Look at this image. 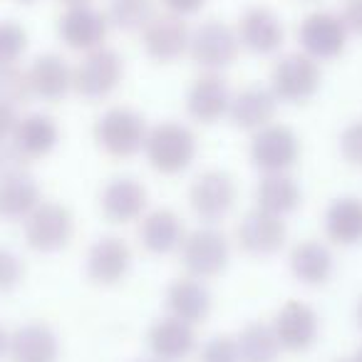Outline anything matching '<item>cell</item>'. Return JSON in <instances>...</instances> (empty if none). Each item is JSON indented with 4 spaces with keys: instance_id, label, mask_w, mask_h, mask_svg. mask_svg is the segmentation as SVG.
I'll return each instance as SVG.
<instances>
[{
    "instance_id": "obj_16",
    "label": "cell",
    "mask_w": 362,
    "mask_h": 362,
    "mask_svg": "<svg viewBox=\"0 0 362 362\" xmlns=\"http://www.w3.org/2000/svg\"><path fill=\"white\" fill-rule=\"evenodd\" d=\"M100 209L107 221L132 223L141 218L146 209V189L134 176H117L105 184L100 194Z\"/></svg>"
},
{
    "instance_id": "obj_10",
    "label": "cell",
    "mask_w": 362,
    "mask_h": 362,
    "mask_svg": "<svg viewBox=\"0 0 362 362\" xmlns=\"http://www.w3.org/2000/svg\"><path fill=\"white\" fill-rule=\"evenodd\" d=\"M300 156V139L286 124H266L253 134L251 159L263 174H278L288 171Z\"/></svg>"
},
{
    "instance_id": "obj_6",
    "label": "cell",
    "mask_w": 362,
    "mask_h": 362,
    "mask_svg": "<svg viewBox=\"0 0 362 362\" xmlns=\"http://www.w3.org/2000/svg\"><path fill=\"white\" fill-rule=\"evenodd\" d=\"M179 251L189 276L199 278V281L216 278L218 273H223V268L228 266V256H231L226 236L214 226H204L187 233Z\"/></svg>"
},
{
    "instance_id": "obj_40",
    "label": "cell",
    "mask_w": 362,
    "mask_h": 362,
    "mask_svg": "<svg viewBox=\"0 0 362 362\" xmlns=\"http://www.w3.org/2000/svg\"><path fill=\"white\" fill-rule=\"evenodd\" d=\"M164 3V8L171 13V16H192V13L202 11V6L206 3V0H161Z\"/></svg>"
},
{
    "instance_id": "obj_39",
    "label": "cell",
    "mask_w": 362,
    "mask_h": 362,
    "mask_svg": "<svg viewBox=\"0 0 362 362\" xmlns=\"http://www.w3.org/2000/svg\"><path fill=\"white\" fill-rule=\"evenodd\" d=\"M16 124H18L16 107H8V105H3V102H0V144L11 141Z\"/></svg>"
},
{
    "instance_id": "obj_7",
    "label": "cell",
    "mask_w": 362,
    "mask_h": 362,
    "mask_svg": "<svg viewBox=\"0 0 362 362\" xmlns=\"http://www.w3.org/2000/svg\"><path fill=\"white\" fill-rule=\"evenodd\" d=\"M241 50V40L233 28L221 21H206L189 37V52L194 62L209 72H218L233 65Z\"/></svg>"
},
{
    "instance_id": "obj_43",
    "label": "cell",
    "mask_w": 362,
    "mask_h": 362,
    "mask_svg": "<svg viewBox=\"0 0 362 362\" xmlns=\"http://www.w3.org/2000/svg\"><path fill=\"white\" fill-rule=\"evenodd\" d=\"M357 322H360V327H362V298H360V303H357Z\"/></svg>"
},
{
    "instance_id": "obj_36",
    "label": "cell",
    "mask_w": 362,
    "mask_h": 362,
    "mask_svg": "<svg viewBox=\"0 0 362 362\" xmlns=\"http://www.w3.org/2000/svg\"><path fill=\"white\" fill-rule=\"evenodd\" d=\"M340 151L350 164L362 166V122H352L340 136Z\"/></svg>"
},
{
    "instance_id": "obj_25",
    "label": "cell",
    "mask_w": 362,
    "mask_h": 362,
    "mask_svg": "<svg viewBox=\"0 0 362 362\" xmlns=\"http://www.w3.org/2000/svg\"><path fill=\"white\" fill-rule=\"evenodd\" d=\"M33 97L57 102L72 90V70L60 55H40L28 70Z\"/></svg>"
},
{
    "instance_id": "obj_46",
    "label": "cell",
    "mask_w": 362,
    "mask_h": 362,
    "mask_svg": "<svg viewBox=\"0 0 362 362\" xmlns=\"http://www.w3.org/2000/svg\"><path fill=\"white\" fill-rule=\"evenodd\" d=\"M340 362H352V357H347V360H340Z\"/></svg>"
},
{
    "instance_id": "obj_44",
    "label": "cell",
    "mask_w": 362,
    "mask_h": 362,
    "mask_svg": "<svg viewBox=\"0 0 362 362\" xmlns=\"http://www.w3.org/2000/svg\"><path fill=\"white\" fill-rule=\"evenodd\" d=\"M352 362H362V347L355 352V357H352Z\"/></svg>"
},
{
    "instance_id": "obj_20",
    "label": "cell",
    "mask_w": 362,
    "mask_h": 362,
    "mask_svg": "<svg viewBox=\"0 0 362 362\" xmlns=\"http://www.w3.org/2000/svg\"><path fill=\"white\" fill-rule=\"evenodd\" d=\"M60 342L47 322H25L11 335V362H57Z\"/></svg>"
},
{
    "instance_id": "obj_26",
    "label": "cell",
    "mask_w": 362,
    "mask_h": 362,
    "mask_svg": "<svg viewBox=\"0 0 362 362\" xmlns=\"http://www.w3.org/2000/svg\"><path fill=\"white\" fill-rule=\"evenodd\" d=\"M42 202L35 179L25 171H18L0 181V218L25 221L28 214Z\"/></svg>"
},
{
    "instance_id": "obj_37",
    "label": "cell",
    "mask_w": 362,
    "mask_h": 362,
    "mask_svg": "<svg viewBox=\"0 0 362 362\" xmlns=\"http://www.w3.org/2000/svg\"><path fill=\"white\" fill-rule=\"evenodd\" d=\"M23 164H25V159L13 149L11 141L0 144V181L6 179V176H13V174H18V171H23Z\"/></svg>"
},
{
    "instance_id": "obj_9",
    "label": "cell",
    "mask_w": 362,
    "mask_h": 362,
    "mask_svg": "<svg viewBox=\"0 0 362 362\" xmlns=\"http://www.w3.org/2000/svg\"><path fill=\"white\" fill-rule=\"evenodd\" d=\"M347 35L350 33H347L342 18L327 11L310 13L298 28V42H300L303 52L315 62L340 57L347 45Z\"/></svg>"
},
{
    "instance_id": "obj_28",
    "label": "cell",
    "mask_w": 362,
    "mask_h": 362,
    "mask_svg": "<svg viewBox=\"0 0 362 362\" xmlns=\"http://www.w3.org/2000/svg\"><path fill=\"white\" fill-rule=\"evenodd\" d=\"M303 194L298 181L293 179L288 171H278V174H266L256 187V209H263L276 216H288L298 209Z\"/></svg>"
},
{
    "instance_id": "obj_30",
    "label": "cell",
    "mask_w": 362,
    "mask_h": 362,
    "mask_svg": "<svg viewBox=\"0 0 362 362\" xmlns=\"http://www.w3.org/2000/svg\"><path fill=\"white\" fill-rule=\"evenodd\" d=\"M241 362H278L283 347L268 322H248L236 337Z\"/></svg>"
},
{
    "instance_id": "obj_15",
    "label": "cell",
    "mask_w": 362,
    "mask_h": 362,
    "mask_svg": "<svg viewBox=\"0 0 362 362\" xmlns=\"http://www.w3.org/2000/svg\"><path fill=\"white\" fill-rule=\"evenodd\" d=\"M107 30H110L107 16L97 11V8H92L90 3L67 8V13L60 18V25H57V33H60L65 45H70L72 50L85 52L105 45Z\"/></svg>"
},
{
    "instance_id": "obj_21",
    "label": "cell",
    "mask_w": 362,
    "mask_h": 362,
    "mask_svg": "<svg viewBox=\"0 0 362 362\" xmlns=\"http://www.w3.org/2000/svg\"><path fill=\"white\" fill-rule=\"evenodd\" d=\"M278 112V97L273 95L271 87L251 85L241 90L236 97H231V107H228V117L236 127L241 129H263L276 119Z\"/></svg>"
},
{
    "instance_id": "obj_17",
    "label": "cell",
    "mask_w": 362,
    "mask_h": 362,
    "mask_svg": "<svg viewBox=\"0 0 362 362\" xmlns=\"http://www.w3.org/2000/svg\"><path fill=\"white\" fill-rule=\"evenodd\" d=\"M238 40H241V47L256 52V55H271L278 47L283 45V23L281 18L276 16L268 8H248L246 13L238 21Z\"/></svg>"
},
{
    "instance_id": "obj_24",
    "label": "cell",
    "mask_w": 362,
    "mask_h": 362,
    "mask_svg": "<svg viewBox=\"0 0 362 362\" xmlns=\"http://www.w3.org/2000/svg\"><path fill=\"white\" fill-rule=\"evenodd\" d=\"M184 238H187L184 221L171 209H156V211L146 214L139 223L141 246L154 256H166V253L179 251Z\"/></svg>"
},
{
    "instance_id": "obj_32",
    "label": "cell",
    "mask_w": 362,
    "mask_h": 362,
    "mask_svg": "<svg viewBox=\"0 0 362 362\" xmlns=\"http://www.w3.org/2000/svg\"><path fill=\"white\" fill-rule=\"evenodd\" d=\"M33 97L30 77L28 70L16 65H0V102L8 107H21L28 105Z\"/></svg>"
},
{
    "instance_id": "obj_45",
    "label": "cell",
    "mask_w": 362,
    "mask_h": 362,
    "mask_svg": "<svg viewBox=\"0 0 362 362\" xmlns=\"http://www.w3.org/2000/svg\"><path fill=\"white\" fill-rule=\"evenodd\" d=\"M18 3H23V6H33V3H37V0H18Z\"/></svg>"
},
{
    "instance_id": "obj_13",
    "label": "cell",
    "mask_w": 362,
    "mask_h": 362,
    "mask_svg": "<svg viewBox=\"0 0 362 362\" xmlns=\"http://www.w3.org/2000/svg\"><path fill=\"white\" fill-rule=\"evenodd\" d=\"M146 345L156 362H181L197 347V332L189 322L174 315H164L151 322L146 332Z\"/></svg>"
},
{
    "instance_id": "obj_14",
    "label": "cell",
    "mask_w": 362,
    "mask_h": 362,
    "mask_svg": "<svg viewBox=\"0 0 362 362\" xmlns=\"http://www.w3.org/2000/svg\"><path fill=\"white\" fill-rule=\"evenodd\" d=\"M288 228L283 216L253 209L238 223V246L251 256H273L283 248Z\"/></svg>"
},
{
    "instance_id": "obj_41",
    "label": "cell",
    "mask_w": 362,
    "mask_h": 362,
    "mask_svg": "<svg viewBox=\"0 0 362 362\" xmlns=\"http://www.w3.org/2000/svg\"><path fill=\"white\" fill-rule=\"evenodd\" d=\"M8 345H11V335L3 325H0V360L8 355Z\"/></svg>"
},
{
    "instance_id": "obj_42",
    "label": "cell",
    "mask_w": 362,
    "mask_h": 362,
    "mask_svg": "<svg viewBox=\"0 0 362 362\" xmlns=\"http://www.w3.org/2000/svg\"><path fill=\"white\" fill-rule=\"evenodd\" d=\"M60 3H62L65 8H77V6H87L90 0H60Z\"/></svg>"
},
{
    "instance_id": "obj_47",
    "label": "cell",
    "mask_w": 362,
    "mask_h": 362,
    "mask_svg": "<svg viewBox=\"0 0 362 362\" xmlns=\"http://www.w3.org/2000/svg\"><path fill=\"white\" fill-rule=\"evenodd\" d=\"M139 362H156V360H139Z\"/></svg>"
},
{
    "instance_id": "obj_38",
    "label": "cell",
    "mask_w": 362,
    "mask_h": 362,
    "mask_svg": "<svg viewBox=\"0 0 362 362\" xmlns=\"http://www.w3.org/2000/svg\"><path fill=\"white\" fill-rule=\"evenodd\" d=\"M342 23H345L347 33L362 37V0H345L340 13Z\"/></svg>"
},
{
    "instance_id": "obj_22",
    "label": "cell",
    "mask_w": 362,
    "mask_h": 362,
    "mask_svg": "<svg viewBox=\"0 0 362 362\" xmlns=\"http://www.w3.org/2000/svg\"><path fill=\"white\" fill-rule=\"evenodd\" d=\"M57 139H60V129H57L55 119L47 115H28L18 119L16 129H13L11 144L18 154L25 161L42 159L55 149Z\"/></svg>"
},
{
    "instance_id": "obj_19",
    "label": "cell",
    "mask_w": 362,
    "mask_h": 362,
    "mask_svg": "<svg viewBox=\"0 0 362 362\" xmlns=\"http://www.w3.org/2000/svg\"><path fill=\"white\" fill-rule=\"evenodd\" d=\"M132 266V251L122 238H100L87 253V276L97 286H115Z\"/></svg>"
},
{
    "instance_id": "obj_34",
    "label": "cell",
    "mask_w": 362,
    "mask_h": 362,
    "mask_svg": "<svg viewBox=\"0 0 362 362\" xmlns=\"http://www.w3.org/2000/svg\"><path fill=\"white\" fill-rule=\"evenodd\" d=\"M202 362H241L238 342L231 335H216L204 345Z\"/></svg>"
},
{
    "instance_id": "obj_4",
    "label": "cell",
    "mask_w": 362,
    "mask_h": 362,
    "mask_svg": "<svg viewBox=\"0 0 362 362\" xmlns=\"http://www.w3.org/2000/svg\"><path fill=\"white\" fill-rule=\"evenodd\" d=\"M25 228V241L33 251L40 253H55L65 248L75 231V218L70 209L57 202H40L28 218L23 221Z\"/></svg>"
},
{
    "instance_id": "obj_2",
    "label": "cell",
    "mask_w": 362,
    "mask_h": 362,
    "mask_svg": "<svg viewBox=\"0 0 362 362\" xmlns=\"http://www.w3.org/2000/svg\"><path fill=\"white\" fill-rule=\"evenodd\" d=\"M146 122L132 107H112L97 119L95 124V139L107 154L117 159H127L144 149L146 141Z\"/></svg>"
},
{
    "instance_id": "obj_3",
    "label": "cell",
    "mask_w": 362,
    "mask_h": 362,
    "mask_svg": "<svg viewBox=\"0 0 362 362\" xmlns=\"http://www.w3.org/2000/svg\"><path fill=\"white\" fill-rule=\"evenodd\" d=\"M124 75V62L110 47H95L72 70V90L85 100H105L117 90Z\"/></svg>"
},
{
    "instance_id": "obj_1",
    "label": "cell",
    "mask_w": 362,
    "mask_h": 362,
    "mask_svg": "<svg viewBox=\"0 0 362 362\" xmlns=\"http://www.w3.org/2000/svg\"><path fill=\"white\" fill-rule=\"evenodd\" d=\"M144 154L159 174H179L197 156V136L187 124L161 122L146 134Z\"/></svg>"
},
{
    "instance_id": "obj_8",
    "label": "cell",
    "mask_w": 362,
    "mask_h": 362,
    "mask_svg": "<svg viewBox=\"0 0 362 362\" xmlns=\"http://www.w3.org/2000/svg\"><path fill=\"white\" fill-rule=\"evenodd\" d=\"M192 209L204 223H218L236 204V181L221 169H209L194 179L189 189Z\"/></svg>"
},
{
    "instance_id": "obj_5",
    "label": "cell",
    "mask_w": 362,
    "mask_h": 362,
    "mask_svg": "<svg viewBox=\"0 0 362 362\" xmlns=\"http://www.w3.org/2000/svg\"><path fill=\"white\" fill-rule=\"evenodd\" d=\"M320 65L305 52H293L276 62L271 75V90L278 102L303 105L320 90Z\"/></svg>"
},
{
    "instance_id": "obj_31",
    "label": "cell",
    "mask_w": 362,
    "mask_h": 362,
    "mask_svg": "<svg viewBox=\"0 0 362 362\" xmlns=\"http://www.w3.org/2000/svg\"><path fill=\"white\" fill-rule=\"evenodd\" d=\"M154 18L151 0H112L107 21L119 30H144Z\"/></svg>"
},
{
    "instance_id": "obj_27",
    "label": "cell",
    "mask_w": 362,
    "mask_h": 362,
    "mask_svg": "<svg viewBox=\"0 0 362 362\" xmlns=\"http://www.w3.org/2000/svg\"><path fill=\"white\" fill-rule=\"evenodd\" d=\"M291 271L305 286H322L332 276V253L315 238L296 243L291 251Z\"/></svg>"
},
{
    "instance_id": "obj_12",
    "label": "cell",
    "mask_w": 362,
    "mask_h": 362,
    "mask_svg": "<svg viewBox=\"0 0 362 362\" xmlns=\"http://www.w3.org/2000/svg\"><path fill=\"white\" fill-rule=\"evenodd\" d=\"M189 33L184 18L179 16H154L141 30V45L146 55L156 62H174L189 50Z\"/></svg>"
},
{
    "instance_id": "obj_29",
    "label": "cell",
    "mask_w": 362,
    "mask_h": 362,
    "mask_svg": "<svg viewBox=\"0 0 362 362\" xmlns=\"http://www.w3.org/2000/svg\"><path fill=\"white\" fill-rule=\"evenodd\" d=\"M325 233L337 246H355L362 241V202L355 197H342L327 206Z\"/></svg>"
},
{
    "instance_id": "obj_33",
    "label": "cell",
    "mask_w": 362,
    "mask_h": 362,
    "mask_svg": "<svg viewBox=\"0 0 362 362\" xmlns=\"http://www.w3.org/2000/svg\"><path fill=\"white\" fill-rule=\"evenodd\" d=\"M28 50V33L21 23L0 21V65H16Z\"/></svg>"
},
{
    "instance_id": "obj_18",
    "label": "cell",
    "mask_w": 362,
    "mask_h": 362,
    "mask_svg": "<svg viewBox=\"0 0 362 362\" xmlns=\"http://www.w3.org/2000/svg\"><path fill=\"white\" fill-rule=\"evenodd\" d=\"M231 107V92L218 72H206L192 85L187 95V110L202 124H214L223 115H228Z\"/></svg>"
},
{
    "instance_id": "obj_11",
    "label": "cell",
    "mask_w": 362,
    "mask_h": 362,
    "mask_svg": "<svg viewBox=\"0 0 362 362\" xmlns=\"http://www.w3.org/2000/svg\"><path fill=\"white\" fill-rule=\"evenodd\" d=\"M273 330H276V337L283 350L305 352L315 345L317 332H320V320H317V313L310 305L300 300H288L278 310L276 320H273Z\"/></svg>"
},
{
    "instance_id": "obj_23",
    "label": "cell",
    "mask_w": 362,
    "mask_h": 362,
    "mask_svg": "<svg viewBox=\"0 0 362 362\" xmlns=\"http://www.w3.org/2000/svg\"><path fill=\"white\" fill-rule=\"evenodd\" d=\"M166 308H169V315L189 322V325H197V322L206 320L211 313V293H209L206 283L199 278H179L166 291Z\"/></svg>"
},
{
    "instance_id": "obj_35",
    "label": "cell",
    "mask_w": 362,
    "mask_h": 362,
    "mask_svg": "<svg viewBox=\"0 0 362 362\" xmlns=\"http://www.w3.org/2000/svg\"><path fill=\"white\" fill-rule=\"evenodd\" d=\"M25 276L23 261L11 251V248L0 246V293H8L18 286Z\"/></svg>"
}]
</instances>
